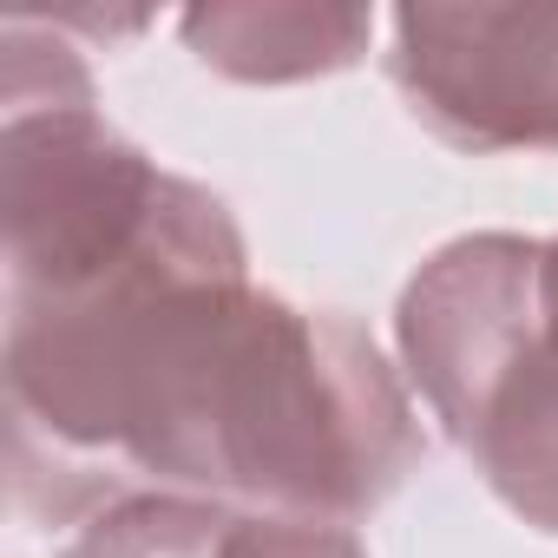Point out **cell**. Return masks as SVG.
Segmentation results:
<instances>
[{"instance_id":"cell-1","label":"cell","mask_w":558,"mask_h":558,"mask_svg":"<svg viewBox=\"0 0 558 558\" xmlns=\"http://www.w3.org/2000/svg\"><path fill=\"white\" fill-rule=\"evenodd\" d=\"M408 355L486 480L558 532V243H460L408 296Z\"/></svg>"},{"instance_id":"cell-2","label":"cell","mask_w":558,"mask_h":558,"mask_svg":"<svg viewBox=\"0 0 558 558\" xmlns=\"http://www.w3.org/2000/svg\"><path fill=\"white\" fill-rule=\"evenodd\" d=\"M395 66L460 145H558V14H401Z\"/></svg>"},{"instance_id":"cell-3","label":"cell","mask_w":558,"mask_h":558,"mask_svg":"<svg viewBox=\"0 0 558 558\" xmlns=\"http://www.w3.org/2000/svg\"><path fill=\"white\" fill-rule=\"evenodd\" d=\"M236 519L191 499H132L106 512L66 558H230Z\"/></svg>"}]
</instances>
